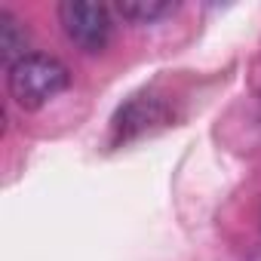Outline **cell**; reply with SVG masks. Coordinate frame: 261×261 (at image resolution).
I'll use <instances>...</instances> for the list:
<instances>
[{"mask_svg":"<svg viewBox=\"0 0 261 261\" xmlns=\"http://www.w3.org/2000/svg\"><path fill=\"white\" fill-rule=\"evenodd\" d=\"M172 120V111L157 95H133L111 120V145H129L154 129L166 126Z\"/></svg>","mask_w":261,"mask_h":261,"instance_id":"3957f363","label":"cell"},{"mask_svg":"<svg viewBox=\"0 0 261 261\" xmlns=\"http://www.w3.org/2000/svg\"><path fill=\"white\" fill-rule=\"evenodd\" d=\"M114 10H117V16H123L133 25H154V22L172 16L178 10V4H172V0H123Z\"/></svg>","mask_w":261,"mask_h":261,"instance_id":"277c9868","label":"cell"},{"mask_svg":"<svg viewBox=\"0 0 261 261\" xmlns=\"http://www.w3.org/2000/svg\"><path fill=\"white\" fill-rule=\"evenodd\" d=\"M252 261H261V252H258V255H255V258H252Z\"/></svg>","mask_w":261,"mask_h":261,"instance_id":"8992f818","label":"cell"},{"mask_svg":"<svg viewBox=\"0 0 261 261\" xmlns=\"http://www.w3.org/2000/svg\"><path fill=\"white\" fill-rule=\"evenodd\" d=\"M28 46V34L22 28V22L10 13V10H0V56H4L7 68H13L19 59H25Z\"/></svg>","mask_w":261,"mask_h":261,"instance_id":"5b68a950","label":"cell"},{"mask_svg":"<svg viewBox=\"0 0 261 261\" xmlns=\"http://www.w3.org/2000/svg\"><path fill=\"white\" fill-rule=\"evenodd\" d=\"M71 83V71L46 53H28L13 68H7V89L10 98L22 111H40Z\"/></svg>","mask_w":261,"mask_h":261,"instance_id":"6da1fadb","label":"cell"},{"mask_svg":"<svg viewBox=\"0 0 261 261\" xmlns=\"http://www.w3.org/2000/svg\"><path fill=\"white\" fill-rule=\"evenodd\" d=\"M59 22L65 37L80 49V53H101L111 40L114 19L105 4H86V0H68L59 7Z\"/></svg>","mask_w":261,"mask_h":261,"instance_id":"7a4b0ae2","label":"cell"}]
</instances>
